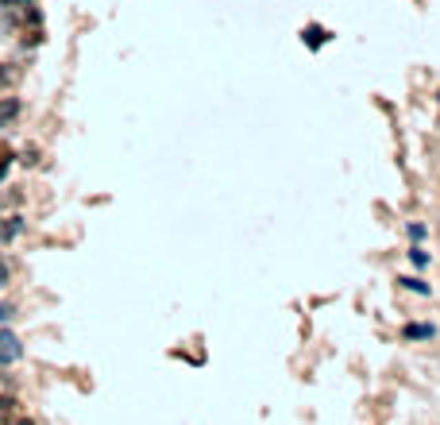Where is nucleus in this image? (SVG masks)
I'll return each mask as SVG.
<instances>
[{"label":"nucleus","mask_w":440,"mask_h":425,"mask_svg":"<svg viewBox=\"0 0 440 425\" xmlns=\"http://www.w3.org/2000/svg\"><path fill=\"white\" fill-rule=\"evenodd\" d=\"M4 8H28V4H35V0H0Z\"/></svg>","instance_id":"nucleus-14"},{"label":"nucleus","mask_w":440,"mask_h":425,"mask_svg":"<svg viewBox=\"0 0 440 425\" xmlns=\"http://www.w3.org/2000/svg\"><path fill=\"white\" fill-rule=\"evenodd\" d=\"M20 78H23V70L16 62H0V90H12Z\"/></svg>","instance_id":"nucleus-8"},{"label":"nucleus","mask_w":440,"mask_h":425,"mask_svg":"<svg viewBox=\"0 0 440 425\" xmlns=\"http://www.w3.org/2000/svg\"><path fill=\"white\" fill-rule=\"evenodd\" d=\"M12 163H16V158H12V151H8V147H0V182L8 178V170H12Z\"/></svg>","instance_id":"nucleus-10"},{"label":"nucleus","mask_w":440,"mask_h":425,"mask_svg":"<svg viewBox=\"0 0 440 425\" xmlns=\"http://www.w3.org/2000/svg\"><path fill=\"white\" fill-rule=\"evenodd\" d=\"M406 236H410V244H425L429 228L421 225V220H406Z\"/></svg>","instance_id":"nucleus-9"},{"label":"nucleus","mask_w":440,"mask_h":425,"mask_svg":"<svg viewBox=\"0 0 440 425\" xmlns=\"http://www.w3.org/2000/svg\"><path fill=\"white\" fill-rule=\"evenodd\" d=\"M20 417H23V406H20V398L0 395V425H12V422H20Z\"/></svg>","instance_id":"nucleus-5"},{"label":"nucleus","mask_w":440,"mask_h":425,"mask_svg":"<svg viewBox=\"0 0 440 425\" xmlns=\"http://www.w3.org/2000/svg\"><path fill=\"white\" fill-rule=\"evenodd\" d=\"M12 425H35V422H31V417H28V414H23V417H20V422H12Z\"/></svg>","instance_id":"nucleus-15"},{"label":"nucleus","mask_w":440,"mask_h":425,"mask_svg":"<svg viewBox=\"0 0 440 425\" xmlns=\"http://www.w3.org/2000/svg\"><path fill=\"white\" fill-rule=\"evenodd\" d=\"M0 263H4V256H0Z\"/></svg>","instance_id":"nucleus-17"},{"label":"nucleus","mask_w":440,"mask_h":425,"mask_svg":"<svg viewBox=\"0 0 440 425\" xmlns=\"http://www.w3.org/2000/svg\"><path fill=\"white\" fill-rule=\"evenodd\" d=\"M12 317H16V306H12V302H0V325H8Z\"/></svg>","instance_id":"nucleus-13"},{"label":"nucleus","mask_w":440,"mask_h":425,"mask_svg":"<svg viewBox=\"0 0 440 425\" xmlns=\"http://www.w3.org/2000/svg\"><path fill=\"white\" fill-rule=\"evenodd\" d=\"M406 259H410V267L417 271V275H421V271H425V267H429V263H432V256H429V251H425V247H421V244H410V251H406Z\"/></svg>","instance_id":"nucleus-7"},{"label":"nucleus","mask_w":440,"mask_h":425,"mask_svg":"<svg viewBox=\"0 0 440 425\" xmlns=\"http://www.w3.org/2000/svg\"><path fill=\"white\" fill-rule=\"evenodd\" d=\"M16 163H23V167H35V163H39V147H23Z\"/></svg>","instance_id":"nucleus-11"},{"label":"nucleus","mask_w":440,"mask_h":425,"mask_svg":"<svg viewBox=\"0 0 440 425\" xmlns=\"http://www.w3.org/2000/svg\"><path fill=\"white\" fill-rule=\"evenodd\" d=\"M437 101H440V90H437Z\"/></svg>","instance_id":"nucleus-16"},{"label":"nucleus","mask_w":440,"mask_h":425,"mask_svg":"<svg viewBox=\"0 0 440 425\" xmlns=\"http://www.w3.org/2000/svg\"><path fill=\"white\" fill-rule=\"evenodd\" d=\"M20 112H23V101L20 97H0V132L8 128L12 120H20Z\"/></svg>","instance_id":"nucleus-4"},{"label":"nucleus","mask_w":440,"mask_h":425,"mask_svg":"<svg viewBox=\"0 0 440 425\" xmlns=\"http://www.w3.org/2000/svg\"><path fill=\"white\" fill-rule=\"evenodd\" d=\"M23 360V340L16 329L8 325H0V367H12V364H20Z\"/></svg>","instance_id":"nucleus-1"},{"label":"nucleus","mask_w":440,"mask_h":425,"mask_svg":"<svg viewBox=\"0 0 440 425\" xmlns=\"http://www.w3.org/2000/svg\"><path fill=\"white\" fill-rule=\"evenodd\" d=\"M302 43H305V50H321V47L333 43V31L324 28V23H305V28H302Z\"/></svg>","instance_id":"nucleus-2"},{"label":"nucleus","mask_w":440,"mask_h":425,"mask_svg":"<svg viewBox=\"0 0 440 425\" xmlns=\"http://www.w3.org/2000/svg\"><path fill=\"white\" fill-rule=\"evenodd\" d=\"M398 287H401V290H413V294H421V298H429V294H432V287H429V282H425L421 275H401V278H398Z\"/></svg>","instance_id":"nucleus-6"},{"label":"nucleus","mask_w":440,"mask_h":425,"mask_svg":"<svg viewBox=\"0 0 440 425\" xmlns=\"http://www.w3.org/2000/svg\"><path fill=\"white\" fill-rule=\"evenodd\" d=\"M437 333L440 329L432 325V321H406V325H401V340H437Z\"/></svg>","instance_id":"nucleus-3"},{"label":"nucleus","mask_w":440,"mask_h":425,"mask_svg":"<svg viewBox=\"0 0 440 425\" xmlns=\"http://www.w3.org/2000/svg\"><path fill=\"white\" fill-rule=\"evenodd\" d=\"M8 282H12V267H8V259H4V263H0V294L8 290Z\"/></svg>","instance_id":"nucleus-12"}]
</instances>
